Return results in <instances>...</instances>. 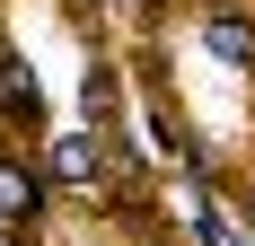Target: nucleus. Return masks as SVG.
Masks as SVG:
<instances>
[{"instance_id":"nucleus-1","label":"nucleus","mask_w":255,"mask_h":246,"mask_svg":"<svg viewBox=\"0 0 255 246\" xmlns=\"http://www.w3.org/2000/svg\"><path fill=\"white\" fill-rule=\"evenodd\" d=\"M0 220H35V176L18 158H0Z\"/></svg>"},{"instance_id":"nucleus-2","label":"nucleus","mask_w":255,"mask_h":246,"mask_svg":"<svg viewBox=\"0 0 255 246\" xmlns=\"http://www.w3.org/2000/svg\"><path fill=\"white\" fill-rule=\"evenodd\" d=\"M203 35H211V53H229V62H255V26L238 18V9H220V18H211Z\"/></svg>"},{"instance_id":"nucleus-3","label":"nucleus","mask_w":255,"mask_h":246,"mask_svg":"<svg viewBox=\"0 0 255 246\" xmlns=\"http://www.w3.org/2000/svg\"><path fill=\"white\" fill-rule=\"evenodd\" d=\"M44 167H53V176H71V185H88V176H97V149L71 132V141H53V158H44Z\"/></svg>"}]
</instances>
